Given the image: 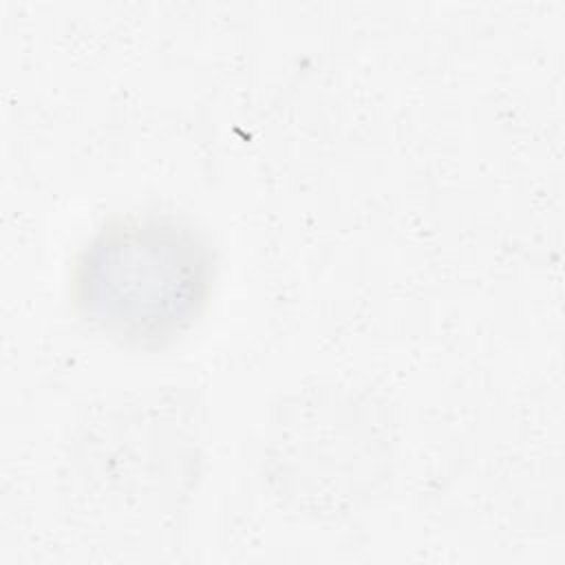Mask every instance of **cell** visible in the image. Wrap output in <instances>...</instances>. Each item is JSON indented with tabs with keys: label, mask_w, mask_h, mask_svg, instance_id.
Here are the masks:
<instances>
[{
	"label": "cell",
	"mask_w": 565,
	"mask_h": 565,
	"mask_svg": "<svg viewBox=\"0 0 565 565\" xmlns=\"http://www.w3.org/2000/svg\"><path fill=\"white\" fill-rule=\"evenodd\" d=\"M205 238L172 216H132L99 230L73 269L79 316L108 338L141 349L183 335L212 289Z\"/></svg>",
	"instance_id": "cell-1"
}]
</instances>
